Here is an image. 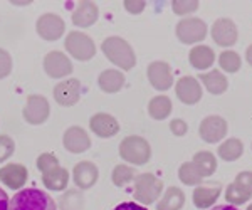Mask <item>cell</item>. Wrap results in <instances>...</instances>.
<instances>
[{
	"label": "cell",
	"mask_w": 252,
	"mask_h": 210,
	"mask_svg": "<svg viewBox=\"0 0 252 210\" xmlns=\"http://www.w3.org/2000/svg\"><path fill=\"white\" fill-rule=\"evenodd\" d=\"M120 156L129 165H145L152 156V148L141 136H126L120 145Z\"/></svg>",
	"instance_id": "cell-3"
},
{
	"label": "cell",
	"mask_w": 252,
	"mask_h": 210,
	"mask_svg": "<svg viewBox=\"0 0 252 210\" xmlns=\"http://www.w3.org/2000/svg\"><path fill=\"white\" fill-rule=\"evenodd\" d=\"M97 14L99 10L94 2H79L78 9L72 12V24L81 29H86L97 20Z\"/></svg>",
	"instance_id": "cell-19"
},
{
	"label": "cell",
	"mask_w": 252,
	"mask_h": 210,
	"mask_svg": "<svg viewBox=\"0 0 252 210\" xmlns=\"http://www.w3.org/2000/svg\"><path fill=\"white\" fill-rule=\"evenodd\" d=\"M235 183L241 185L242 188H246L249 193H252V172H241L235 177Z\"/></svg>",
	"instance_id": "cell-37"
},
{
	"label": "cell",
	"mask_w": 252,
	"mask_h": 210,
	"mask_svg": "<svg viewBox=\"0 0 252 210\" xmlns=\"http://www.w3.org/2000/svg\"><path fill=\"white\" fill-rule=\"evenodd\" d=\"M24 120L29 124H34V126H39V124H44L49 120V115H51V106H49V101L44 98L42 94H31L27 98V103L24 106Z\"/></svg>",
	"instance_id": "cell-6"
},
{
	"label": "cell",
	"mask_w": 252,
	"mask_h": 210,
	"mask_svg": "<svg viewBox=\"0 0 252 210\" xmlns=\"http://www.w3.org/2000/svg\"><path fill=\"white\" fill-rule=\"evenodd\" d=\"M207 35V24L202 19H182L177 24V37L184 44H195L204 40Z\"/></svg>",
	"instance_id": "cell-7"
},
{
	"label": "cell",
	"mask_w": 252,
	"mask_h": 210,
	"mask_svg": "<svg viewBox=\"0 0 252 210\" xmlns=\"http://www.w3.org/2000/svg\"><path fill=\"white\" fill-rule=\"evenodd\" d=\"M192 163L197 167V170L200 172L202 177H210L217 170V160L210 151H198L195 153Z\"/></svg>",
	"instance_id": "cell-26"
},
{
	"label": "cell",
	"mask_w": 252,
	"mask_h": 210,
	"mask_svg": "<svg viewBox=\"0 0 252 210\" xmlns=\"http://www.w3.org/2000/svg\"><path fill=\"white\" fill-rule=\"evenodd\" d=\"M212 39L222 47H230L237 40V27L230 19H219L212 26Z\"/></svg>",
	"instance_id": "cell-14"
},
{
	"label": "cell",
	"mask_w": 252,
	"mask_h": 210,
	"mask_svg": "<svg viewBox=\"0 0 252 210\" xmlns=\"http://www.w3.org/2000/svg\"><path fill=\"white\" fill-rule=\"evenodd\" d=\"M200 79H202V83L205 84L207 91L212 92V94H222V92H225L227 88H229V83H227L225 76H223L220 71L205 72V74L200 76Z\"/></svg>",
	"instance_id": "cell-24"
},
{
	"label": "cell",
	"mask_w": 252,
	"mask_h": 210,
	"mask_svg": "<svg viewBox=\"0 0 252 210\" xmlns=\"http://www.w3.org/2000/svg\"><path fill=\"white\" fill-rule=\"evenodd\" d=\"M247 210H252V205H249V207H247Z\"/></svg>",
	"instance_id": "cell-45"
},
{
	"label": "cell",
	"mask_w": 252,
	"mask_h": 210,
	"mask_svg": "<svg viewBox=\"0 0 252 210\" xmlns=\"http://www.w3.org/2000/svg\"><path fill=\"white\" fill-rule=\"evenodd\" d=\"M170 130L175 136H184L187 133V123L184 120H173L170 123Z\"/></svg>",
	"instance_id": "cell-39"
},
{
	"label": "cell",
	"mask_w": 252,
	"mask_h": 210,
	"mask_svg": "<svg viewBox=\"0 0 252 210\" xmlns=\"http://www.w3.org/2000/svg\"><path fill=\"white\" fill-rule=\"evenodd\" d=\"M27 177H29V172L20 163H9L0 168V181L10 190H22Z\"/></svg>",
	"instance_id": "cell-13"
},
{
	"label": "cell",
	"mask_w": 252,
	"mask_h": 210,
	"mask_svg": "<svg viewBox=\"0 0 252 210\" xmlns=\"http://www.w3.org/2000/svg\"><path fill=\"white\" fill-rule=\"evenodd\" d=\"M101 49H103V54L106 56L115 66L121 67L123 71H129L135 67L136 56H135V52H133L131 46H129L125 39L116 37V35L104 39L103 44H101Z\"/></svg>",
	"instance_id": "cell-2"
},
{
	"label": "cell",
	"mask_w": 252,
	"mask_h": 210,
	"mask_svg": "<svg viewBox=\"0 0 252 210\" xmlns=\"http://www.w3.org/2000/svg\"><path fill=\"white\" fill-rule=\"evenodd\" d=\"M15 143L9 135H0V163L7 161L14 155Z\"/></svg>",
	"instance_id": "cell-33"
},
{
	"label": "cell",
	"mask_w": 252,
	"mask_h": 210,
	"mask_svg": "<svg viewBox=\"0 0 252 210\" xmlns=\"http://www.w3.org/2000/svg\"><path fill=\"white\" fill-rule=\"evenodd\" d=\"M219 195H220L219 187H197L193 192V204L198 209H207L215 204Z\"/></svg>",
	"instance_id": "cell-25"
},
{
	"label": "cell",
	"mask_w": 252,
	"mask_h": 210,
	"mask_svg": "<svg viewBox=\"0 0 252 210\" xmlns=\"http://www.w3.org/2000/svg\"><path fill=\"white\" fill-rule=\"evenodd\" d=\"M35 165H37V168L40 172L46 173V172H51V170H54V168H58L59 161L52 153H42V155H39L37 163Z\"/></svg>",
	"instance_id": "cell-34"
},
{
	"label": "cell",
	"mask_w": 252,
	"mask_h": 210,
	"mask_svg": "<svg viewBox=\"0 0 252 210\" xmlns=\"http://www.w3.org/2000/svg\"><path fill=\"white\" fill-rule=\"evenodd\" d=\"M12 72V58L5 49H0V79L7 78Z\"/></svg>",
	"instance_id": "cell-36"
},
{
	"label": "cell",
	"mask_w": 252,
	"mask_h": 210,
	"mask_svg": "<svg viewBox=\"0 0 252 210\" xmlns=\"http://www.w3.org/2000/svg\"><path fill=\"white\" fill-rule=\"evenodd\" d=\"M190 64L198 71H205L215 62V54L210 47L207 46H195L190 51Z\"/></svg>",
	"instance_id": "cell-22"
},
{
	"label": "cell",
	"mask_w": 252,
	"mask_h": 210,
	"mask_svg": "<svg viewBox=\"0 0 252 210\" xmlns=\"http://www.w3.org/2000/svg\"><path fill=\"white\" fill-rule=\"evenodd\" d=\"M219 156H220L222 160L225 161H234L237 158H241L242 151H244V145L241 140L237 138H230L227 141H223V143L219 147Z\"/></svg>",
	"instance_id": "cell-28"
},
{
	"label": "cell",
	"mask_w": 252,
	"mask_h": 210,
	"mask_svg": "<svg viewBox=\"0 0 252 210\" xmlns=\"http://www.w3.org/2000/svg\"><path fill=\"white\" fill-rule=\"evenodd\" d=\"M81 98V83L78 79H66L56 84L54 99L61 106H74Z\"/></svg>",
	"instance_id": "cell-12"
},
{
	"label": "cell",
	"mask_w": 252,
	"mask_h": 210,
	"mask_svg": "<svg viewBox=\"0 0 252 210\" xmlns=\"http://www.w3.org/2000/svg\"><path fill=\"white\" fill-rule=\"evenodd\" d=\"M125 9L129 12V14H141L146 7V2L143 0H125Z\"/></svg>",
	"instance_id": "cell-38"
},
{
	"label": "cell",
	"mask_w": 252,
	"mask_h": 210,
	"mask_svg": "<svg viewBox=\"0 0 252 210\" xmlns=\"http://www.w3.org/2000/svg\"><path fill=\"white\" fill-rule=\"evenodd\" d=\"M185 204V195L178 187H170L163 199L158 202L157 210H180Z\"/></svg>",
	"instance_id": "cell-23"
},
{
	"label": "cell",
	"mask_w": 252,
	"mask_h": 210,
	"mask_svg": "<svg viewBox=\"0 0 252 210\" xmlns=\"http://www.w3.org/2000/svg\"><path fill=\"white\" fill-rule=\"evenodd\" d=\"M10 3H14V5H29L31 2H10Z\"/></svg>",
	"instance_id": "cell-44"
},
{
	"label": "cell",
	"mask_w": 252,
	"mask_h": 210,
	"mask_svg": "<svg viewBox=\"0 0 252 210\" xmlns=\"http://www.w3.org/2000/svg\"><path fill=\"white\" fill-rule=\"evenodd\" d=\"M9 210H58L47 192L39 188H22L10 199Z\"/></svg>",
	"instance_id": "cell-1"
},
{
	"label": "cell",
	"mask_w": 252,
	"mask_h": 210,
	"mask_svg": "<svg viewBox=\"0 0 252 210\" xmlns=\"http://www.w3.org/2000/svg\"><path fill=\"white\" fill-rule=\"evenodd\" d=\"M246 59H247V62L252 66V46L247 47V51H246Z\"/></svg>",
	"instance_id": "cell-43"
},
{
	"label": "cell",
	"mask_w": 252,
	"mask_h": 210,
	"mask_svg": "<svg viewBox=\"0 0 252 210\" xmlns=\"http://www.w3.org/2000/svg\"><path fill=\"white\" fill-rule=\"evenodd\" d=\"M161 190H163V183L152 173H141V175L135 177V192L133 193H135V199L143 205L157 202L158 197L161 195Z\"/></svg>",
	"instance_id": "cell-4"
},
{
	"label": "cell",
	"mask_w": 252,
	"mask_h": 210,
	"mask_svg": "<svg viewBox=\"0 0 252 210\" xmlns=\"http://www.w3.org/2000/svg\"><path fill=\"white\" fill-rule=\"evenodd\" d=\"M178 179L184 181L185 185H198L204 177L197 170L193 163H184L178 170Z\"/></svg>",
	"instance_id": "cell-30"
},
{
	"label": "cell",
	"mask_w": 252,
	"mask_h": 210,
	"mask_svg": "<svg viewBox=\"0 0 252 210\" xmlns=\"http://www.w3.org/2000/svg\"><path fill=\"white\" fill-rule=\"evenodd\" d=\"M35 30L44 40L54 42V40L63 37V34L66 32V24L58 14H44L37 19Z\"/></svg>",
	"instance_id": "cell-8"
},
{
	"label": "cell",
	"mask_w": 252,
	"mask_h": 210,
	"mask_svg": "<svg viewBox=\"0 0 252 210\" xmlns=\"http://www.w3.org/2000/svg\"><path fill=\"white\" fill-rule=\"evenodd\" d=\"M113 210H148V209H145L143 205L135 204V202H123V204L116 205Z\"/></svg>",
	"instance_id": "cell-40"
},
{
	"label": "cell",
	"mask_w": 252,
	"mask_h": 210,
	"mask_svg": "<svg viewBox=\"0 0 252 210\" xmlns=\"http://www.w3.org/2000/svg\"><path fill=\"white\" fill-rule=\"evenodd\" d=\"M172 9L175 14L187 15V14H190V12H195L198 9V2L197 0H192V2H187V0H175L172 3Z\"/></svg>",
	"instance_id": "cell-35"
},
{
	"label": "cell",
	"mask_w": 252,
	"mask_h": 210,
	"mask_svg": "<svg viewBox=\"0 0 252 210\" xmlns=\"http://www.w3.org/2000/svg\"><path fill=\"white\" fill-rule=\"evenodd\" d=\"M44 71L49 78L63 79L72 72V62L61 51H51L44 58Z\"/></svg>",
	"instance_id": "cell-9"
},
{
	"label": "cell",
	"mask_w": 252,
	"mask_h": 210,
	"mask_svg": "<svg viewBox=\"0 0 252 210\" xmlns=\"http://www.w3.org/2000/svg\"><path fill=\"white\" fill-rule=\"evenodd\" d=\"M89 128L99 138H111V136H115L120 131V123L111 115L97 113V115H94L89 120Z\"/></svg>",
	"instance_id": "cell-18"
},
{
	"label": "cell",
	"mask_w": 252,
	"mask_h": 210,
	"mask_svg": "<svg viewBox=\"0 0 252 210\" xmlns=\"http://www.w3.org/2000/svg\"><path fill=\"white\" fill-rule=\"evenodd\" d=\"M219 64L223 71L227 72H237L241 69V58H239L237 52L234 51H223L219 56Z\"/></svg>",
	"instance_id": "cell-32"
},
{
	"label": "cell",
	"mask_w": 252,
	"mask_h": 210,
	"mask_svg": "<svg viewBox=\"0 0 252 210\" xmlns=\"http://www.w3.org/2000/svg\"><path fill=\"white\" fill-rule=\"evenodd\" d=\"M210 210H241V209L234 207V205H215V207Z\"/></svg>",
	"instance_id": "cell-42"
},
{
	"label": "cell",
	"mask_w": 252,
	"mask_h": 210,
	"mask_svg": "<svg viewBox=\"0 0 252 210\" xmlns=\"http://www.w3.org/2000/svg\"><path fill=\"white\" fill-rule=\"evenodd\" d=\"M111 179L116 187H125L126 183L135 180V170L131 167H128V165H116V168L113 170Z\"/></svg>",
	"instance_id": "cell-31"
},
{
	"label": "cell",
	"mask_w": 252,
	"mask_h": 210,
	"mask_svg": "<svg viewBox=\"0 0 252 210\" xmlns=\"http://www.w3.org/2000/svg\"><path fill=\"white\" fill-rule=\"evenodd\" d=\"M97 84H99V88L104 92H109V94H111V92H118L125 84V76L121 71L106 69L99 74V78H97Z\"/></svg>",
	"instance_id": "cell-21"
},
{
	"label": "cell",
	"mask_w": 252,
	"mask_h": 210,
	"mask_svg": "<svg viewBox=\"0 0 252 210\" xmlns=\"http://www.w3.org/2000/svg\"><path fill=\"white\" fill-rule=\"evenodd\" d=\"M64 46H66V51L69 54L78 60H89L96 54V46L93 39L78 30L69 32L66 40H64Z\"/></svg>",
	"instance_id": "cell-5"
},
{
	"label": "cell",
	"mask_w": 252,
	"mask_h": 210,
	"mask_svg": "<svg viewBox=\"0 0 252 210\" xmlns=\"http://www.w3.org/2000/svg\"><path fill=\"white\" fill-rule=\"evenodd\" d=\"M198 133H200V138L207 143H217L222 138H225L227 121L220 116H207L205 120H202Z\"/></svg>",
	"instance_id": "cell-10"
},
{
	"label": "cell",
	"mask_w": 252,
	"mask_h": 210,
	"mask_svg": "<svg viewBox=\"0 0 252 210\" xmlns=\"http://www.w3.org/2000/svg\"><path fill=\"white\" fill-rule=\"evenodd\" d=\"M146 74H148V79L152 83V86L158 91H166L172 88L173 84V76H172V69L170 66L163 60H155L148 66L146 69Z\"/></svg>",
	"instance_id": "cell-11"
},
{
	"label": "cell",
	"mask_w": 252,
	"mask_h": 210,
	"mask_svg": "<svg viewBox=\"0 0 252 210\" xmlns=\"http://www.w3.org/2000/svg\"><path fill=\"white\" fill-rule=\"evenodd\" d=\"M67 181H69V172L66 168L58 167L51 172L42 173V183L47 190L51 192H61L67 187Z\"/></svg>",
	"instance_id": "cell-20"
},
{
	"label": "cell",
	"mask_w": 252,
	"mask_h": 210,
	"mask_svg": "<svg viewBox=\"0 0 252 210\" xmlns=\"http://www.w3.org/2000/svg\"><path fill=\"white\" fill-rule=\"evenodd\" d=\"M251 197H252V193H249L246 188H242L241 185H237L235 181H234V183H230L229 187H227V190H225V199H227V202H229L230 205L246 204Z\"/></svg>",
	"instance_id": "cell-29"
},
{
	"label": "cell",
	"mask_w": 252,
	"mask_h": 210,
	"mask_svg": "<svg viewBox=\"0 0 252 210\" xmlns=\"http://www.w3.org/2000/svg\"><path fill=\"white\" fill-rule=\"evenodd\" d=\"M9 195L7 192H3V188H0V210H9Z\"/></svg>",
	"instance_id": "cell-41"
},
{
	"label": "cell",
	"mask_w": 252,
	"mask_h": 210,
	"mask_svg": "<svg viewBox=\"0 0 252 210\" xmlns=\"http://www.w3.org/2000/svg\"><path fill=\"white\" fill-rule=\"evenodd\" d=\"M175 91H177L178 99L185 104H195L202 99V86L192 76H184L178 79Z\"/></svg>",
	"instance_id": "cell-16"
},
{
	"label": "cell",
	"mask_w": 252,
	"mask_h": 210,
	"mask_svg": "<svg viewBox=\"0 0 252 210\" xmlns=\"http://www.w3.org/2000/svg\"><path fill=\"white\" fill-rule=\"evenodd\" d=\"M63 145L71 153H84L91 147V140H89L88 133L81 126H71L64 133Z\"/></svg>",
	"instance_id": "cell-15"
},
{
	"label": "cell",
	"mask_w": 252,
	"mask_h": 210,
	"mask_svg": "<svg viewBox=\"0 0 252 210\" xmlns=\"http://www.w3.org/2000/svg\"><path fill=\"white\" fill-rule=\"evenodd\" d=\"M97 177H99V172L93 161H79L72 170V180L81 190L91 188L97 181Z\"/></svg>",
	"instance_id": "cell-17"
},
{
	"label": "cell",
	"mask_w": 252,
	"mask_h": 210,
	"mask_svg": "<svg viewBox=\"0 0 252 210\" xmlns=\"http://www.w3.org/2000/svg\"><path fill=\"white\" fill-rule=\"evenodd\" d=\"M148 113L153 120H165L172 113V101L166 96H157L150 101Z\"/></svg>",
	"instance_id": "cell-27"
}]
</instances>
